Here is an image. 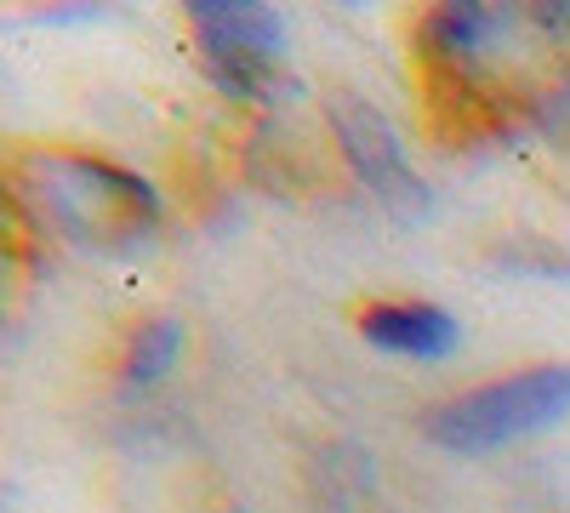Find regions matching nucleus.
Masks as SVG:
<instances>
[{
  "mask_svg": "<svg viewBox=\"0 0 570 513\" xmlns=\"http://www.w3.org/2000/svg\"><path fill=\"white\" fill-rule=\"evenodd\" d=\"M188 29H195L206 75L234 98H257L285 58V18L257 0H195Z\"/></svg>",
  "mask_w": 570,
  "mask_h": 513,
  "instance_id": "20e7f679",
  "label": "nucleus"
},
{
  "mask_svg": "<svg viewBox=\"0 0 570 513\" xmlns=\"http://www.w3.org/2000/svg\"><path fill=\"white\" fill-rule=\"evenodd\" d=\"M508 23H513V12L480 7V0H456V7H434L422 18V46H428V58H440L451 69H473L508 34Z\"/></svg>",
  "mask_w": 570,
  "mask_h": 513,
  "instance_id": "423d86ee",
  "label": "nucleus"
},
{
  "mask_svg": "<svg viewBox=\"0 0 570 513\" xmlns=\"http://www.w3.org/2000/svg\"><path fill=\"white\" fill-rule=\"evenodd\" d=\"M325 115H331V137H337L343 160L354 166V177L371 189V200L383 206L389 217H400V223L428 217V182H422V171L405 155L400 126L376 103L354 98V91H331Z\"/></svg>",
  "mask_w": 570,
  "mask_h": 513,
  "instance_id": "7ed1b4c3",
  "label": "nucleus"
},
{
  "mask_svg": "<svg viewBox=\"0 0 570 513\" xmlns=\"http://www.w3.org/2000/svg\"><path fill=\"white\" fill-rule=\"evenodd\" d=\"M177 354H183V325L166 319V314H155V319H142L137 332H131L126 359H120V377L131 388H149V383H160L166 371L177 365Z\"/></svg>",
  "mask_w": 570,
  "mask_h": 513,
  "instance_id": "0eeeda50",
  "label": "nucleus"
},
{
  "mask_svg": "<svg viewBox=\"0 0 570 513\" xmlns=\"http://www.w3.org/2000/svg\"><path fill=\"white\" fill-rule=\"evenodd\" d=\"M18 195L35 206L40 223H52L63 240L80 246H131L160 217V195L149 189V177L109 166L98 155H63V149L23 155Z\"/></svg>",
  "mask_w": 570,
  "mask_h": 513,
  "instance_id": "f257e3e1",
  "label": "nucleus"
},
{
  "mask_svg": "<svg viewBox=\"0 0 570 513\" xmlns=\"http://www.w3.org/2000/svg\"><path fill=\"white\" fill-rule=\"evenodd\" d=\"M548 120H553V131H564L570 137V80L553 91V103H548Z\"/></svg>",
  "mask_w": 570,
  "mask_h": 513,
  "instance_id": "6e6552de",
  "label": "nucleus"
},
{
  "mask_svg": "<svg viewBox=\"0 0 570 513\" xmlns=\"http://www.w3.org/2000/svg\"><path fill=\"white\" fill-rule=\"evenodd\" d=\"M360 337L400 359H451L462 348V325L440 303H371L360 308Z\"/></svg>",
  "mask_w": 570,
  "mask_h": 513,
  "instance_id": "39448f33",
  "label": "nucleus"
},
{
  "mask_svg": "<svg viewBox=\"0 0 570 513\" xmlns=\"http://www.w3.org/2000/svg\"><path fill=\"white\" fill-rule=\"evenodd\" d=\"M564 416H570V365H525L513 377L440 399L422 416V434L440 451L480 456V451L525 440V434H542V428L564 423Z\"/></svg>",
  "mask_w": 570,
  "mask_h": 513,
  "instance_id": "f03ea898",
  "label": "nucleus"
}]
</instances>
